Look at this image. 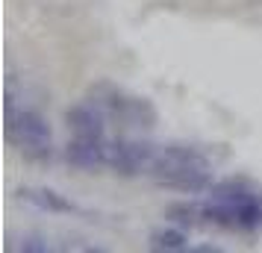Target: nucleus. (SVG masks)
<instances>
[{"label":"nucleus","instance_id":"1","mask_svg":"<svg viewBox=\"0 0 262 253\" xmlns=\"http://www.w3.org/2000/svg\"><path fill=\"white\" fill-rule=\"evenodd\" d=\"M147 177L171 192L201 194L212 189V165L198 147L189 145H162L156 147L154 165Z\"/></svg>","mask_w":262,"mask_h":253},{"label":"nucleus","instance_id":"2","mask_svg":"<svg viewBox=\"0 0 262 253\" xmlns=\"http://www.w3.org/2000/svg\"><path fill=\"white\" fill-rule=\"evenodd\" d=\"M3 109H6V139L9 145H15L24 159L30 162H38V165H48L53 159V133H50L48 118L38 112V109L30 106H15V91L12 83L6 85V100H3Z\"/></svg>","mask_w":262,"mask_h":253},{"label":"nucleus","instance_id":"3","mask_svg":"<svg viewBox=\"0 0 262 253\" xmlns=\"http://www.w3.org/2000/svg\"><path fill=\"white\" fill-rule=\"evenodd\" d=\"M206 221H212L218 227H230V229H253L262 227V200L259 194H253L245 186L236 182H218L209 189V200L203 203Z\"/></svg>","mask_w":262,"mask_h":253},{"label":"nucleus","instance_id":"4","mask_svg":"<svg viewBox=\"0 0 262 253\" xmlns=\"http://www.w3.org/2000/svg\"><path fill=\"white\" fill-rule=\"evenodd\" d=\"M92 103L100 106L106 121L118 124L124 130H150L156 124V106L142 95H133L121 85L112 83H97L89 95Z\"/></svg>","mask_w":262,"mask_h":253},{"label":"nucleus","instance_id":"5","mask_svg":"<svg viewBox=\"0 0 262 253\" xmlns=\"http://www.w3.org/2000/svg\"><path fill=\"white\" fill-rule=\"evenodd\" d=\"M156 145L142 139H109L106 145V168L121 177H139L147 174L154 165Z\"/></svg>","mask_w":262,"mask_h":253},{"label":"nucleus","instance_id":"6","mask_svg":"<svg viewBox=\"0 0 262 253\" xmlns=\"http://www.w3.org/2000/svg\"><path fill=\"white\" fill-rule=\"evenodd\" d=\"M65 121L77 139H106V115L92 100L71 106L65 112Z\"/></svg>","mask_w":262,"mask_h":253},{"label":"nucleus","instance_id":"7","mask_svg":"<svg viewBox=\"0 0 262 253\" xmlns=\"http://www.w3.org/2000/svg\"><path fill=\"white\" fill-rule=\"evenodd\" d=\"M106 145L109 139H77L65 145V162L80 171L106 168Z\"/></svg>","mask_w":262,"mask_h":253},{"label":"nucleus","instance_id":"8","mask_svg":"<svg viewBox=\"0 0 262 253\" xmlns=\"http://www.w3.org/2000/svg\"><path fill=\"white\" fill-rule=\"evenodd\" d=\"M18 197L27 200V203L38 206V209H45V212H53V215H71V212H77V206H74L68 197H62L59 192H53V189L21 186V189H18Z\"/></svg>","mask_w":262,"mask_h":253},{"label":"nucleus","instance_id":"9","mask_svg":"<svg viewBox=\"0 0 262 253\" xmlns=\"http://www.w3.org/2000/svg\"><path fill=\"white\" fill-rule=\"evenodd\" d=\"M174 224L180 227H198L201 221H206V212H203V206L198 203H189V200H183V203H171L165 212Z\"/></svg>","mask_w":262,"mask_h":253},{"label":"nucleus","instance_id":"10","mask_svg":"<svg viewBox=\"0 0 262 253\" xmlns=\"http://www.w3.org/2000/svg\"><path fill=\"white\" fill-rule=\"evenodd\" d=\"M147 244L150 250H189V239L180 229H154Z\"/></svg>","mask_w":262,"mask_h":253},{"label":"nucleus","instance_id":"11","mask_svg":"<svg viewBox=\"0 0 262 253\" xmlns=\"http://www.w3.org/2000/svg\"><path fill=\"white\" fill-rule=\"evenodd\" d=\"M18 250H27V253H48L50 244L41 239V236H27V239L18 244Z\"/></svg>","mask_w":262,"mask_h":253}]
</instances>
